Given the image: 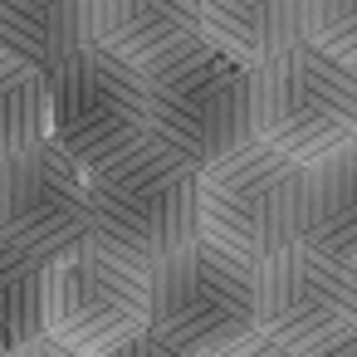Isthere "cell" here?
I'll return each mask as SVG.
<instances>
[{"label": "cell", "mask_w": 357, "mask_h": 357, "mask_svg": "<svg viewBox=\"0 0 357 357\" xmlns=\"http://www.w3.org/2000/svg\"><path fill=\"white\" fill-rule=\"evenodd\" d=\"M89 245L132 269H157L201 240V172L157 137L84 172Z\"/></svg>", "instance_id": "cell-1"}, {"label": "cell", "mask_w": 357, "mask_h": 357, "mask_svg": "<svg viewBox=\"0 0 357 357\" xmlns=\"http://www.w3.org/2000/svg\"><path fill=\"white\" fill-rule=\"evenodd\" d=\"M142 89L147 137L172 147L196 172L250 142V69L201 35L152 59L142 69Z\"/></svg>", "instance_id": "cell-2"}, {"label": "cell", "mask_w": 357, "mask_h": 357, "mask_svg": "<svg viewBox=\"0 0 357 357\" xmlns=\"http://www.w3.org/2000/svg\"><path fill=\"white\" fill-rule=\"evenodd\" d=\"M357 132V74L313 45H294L250 69V137L313 167Z\"/></svg>", "instance_id": "cell-3"}, {"label": "cell", "mask_w": 357, "mask_h": 357, "mask_svg": "<svg viewBox=\"0 0 357 357\" xmlns=\"http://www.w3.org/2000/svg\"><path fill=\"white\" fill-rule=\"evenodd\" d=\"M303 196L308 167L250 137L245 147L201 167V240L245 264H264L298 245Z\"/></svg>", "instance_id": "cell-4"}, {"label": "cell", "mask_w": 357, "mask_h": 357, "mask_svg": "<svg viewBox=\"0 0 357 357\" xmlns=\"http://www.w3.org/2000/svg\"><path fill=\"white\" fill-rule=\"evenodd\" d=\"M147 333L181 357H215L255 337V264L196 240L147 269Z\"/></svg>", "instance_id": "cell-5"}, {"label": "cell", "mask_w": 357, "mask_h": 357, "mask_svg": "<svg viewBox=\"0 0 357 357\" xmlns=\"http://www.w3.org/2000/svg\"><path fill=\"white\" fill-rule=\"evenodd\" d=\"M50 142L79 167H98L147 137V89L142 69L89 45L45 74Z\"/></svg>", "instance_id": "cell-6"}, {"label": "cell", "mask_w": 357, "mask_h": 357, "mask_svg": "<svg viewBox=\"0 0 357 357\" xmlns=\"http://www.w3.org/2000/svg\"><path fill=\"white\" fill-rule=\"evenodd\" d=\"M147 333V274L98 245L45 264V337L79 357H103Z\"/></svg>", "instance_id": "cell-7"}, {"label": "cell", "mask_w": 357, "mask_h": 357, "mask_svg": "<svg viewBox=\"0 0 357 357\" xmlns=\"http://www.w3.org/2000/svg\"><path fill=\"white\" fill-rule=\"evenodd\" d=\"M357 313L352 269L313 255L308 245H289L274 259L255 264V333L289 347L294 357L347 333Z\"/></svg>", "instance_id": "cell-8"}, {"label": "cell", "mask_w": 357, "mask_h": 357, "mask_svg": "<svg viewBox=\"0 0 357 357\" xmlns=\"http://www.w3.org/2000/svg\"><path fill=\"white\" fill-rule=\"evenodd\" d=\"M0 240L20 245L40 264L89 245L84 172L50 137L0 162Z\"/></svg>", "instance_id": "cell-9"}, {"label": "cell", "mask_w": 357, "mask_h": 357, "mask_svg": "<svg viewBox=\"0 0 357 357\" xmlns=\"http://www.w3.org/2000/svg\"><path fill=\"white\" fill-rule=\"evenodd\" d=\"M89 35L113 59L147 69L201 35V0H89Z\"/></svg>", "instance_id": "cell-10"}, {"label": "cell", "mask_w": 357, "mask_h": 357, "mask_svg": "<svg viewBox=\"0 0 357 357\" xmlns=\"http://www.w3.org/2000/svg\"><path fill=\"white\" fill-rule=\"evenodd\" d=\"M201 40L259 69L303 40V0H201Z\"/></svg>", "instance_id": "cell-11"}, {"label": "cell", "mask_w": 357, "mask_h": 357, "mask_svg": "<svg viewBox=\"0 0 357 357\" xmlns=\"http://www.w3.org/2000/svg\"><path fill=\"white\" fill-rule=\"evenodd\" d=\"M89 45V0H0V54L35 74L59 69Z\"/></svg>", "instance_id": "cell-12"}, {"label": "cell", "mask_w": 357, "mask_h": 357, "mask_svg": "<svg viewBox=\"0 0 357 357\" xmlns=\"http://www.w3.org/2000/svg\"><path fill=\"white\" fill-rule=\"evenodd\" d=\"M298 245H308L313 255L352 269V255H357V157H352V147L308 167Z\"/></svg>", "instance_id": "cell-13"}, {"label": "cell", "mask_w": 357, "mask_h": 357, "mask_svg": "<svg viewBox=\"0 0 357 357\" xmlns=\"http://www.w3.org/2000/svg\"><path fill=\"white\" fill-rule=\"evenodd\" d=\"M45 333V264L0 240V352Z\"/></svg>", "instance_id": "cell-14"}, {"label": "cell", "mask_w": 357, "mask_h": 357, "mask_svg": "<svg viewBox=\"0 0 357 357\" xmlns=\"http://www.w3.org/2000/svg\"><path fill=\"white\" fill-rule=\"evenodd\" d=\"M50 137V98L45 74L0 54V162Z\"/></svg>", "instance_id": "cell-15"}, {"label": "cell", "mask_w": 357, "mask_h": 357, "mask_svg": "<svg viewBox=\"0 0 357 357\" xmlns=\"http://www.w3.org/2000/svg\"><path fill=\"white\" fill-rule=\"evenodd\" d=\"M303 45L337 64L357 59V0H303Z\"/></svg>", "instance_id": "cell-16"}, {"label": "cell", "mask_w": 357, "mask_h": 357, "mask_svg": "<svg viewBox=\"0 0 357 357\" xmlns=\"http://www.w3.org/2000/svg\"><path fill=\"white\" fill-rule=\"evenodd\" d=\"M215 357H294V352L255 333V337H245V342H235V347H225V352H215Z\"/></svg>", "instance_id": "cell-17"}, {"label": "cell", "mask_w": 357, "mask_h": 357, "mask_svg": "<svg viewBox=\"0 0 357 357\" xmlns=\"http://www.w3.org/2000/svg\"><path fill=\"white\" fill-rule=\"evenodd\" d=\"M103 357H181V352H172L167 342H157L152 333H142V337H132V342H123V347H113Z\"/></svg>", "instance_id": "cell-18"}, {"label": "cell", "mask_w": 357, "mask_h": 357, "mask_svg": "<svg viewBox=\"0 0 357 357\" xmlns=\"http://www.w3.org/2000/svg\"><path fill=\"white\" fill-rule=\"evenodd\" d=\"M0 357H79V352H69L64 342H54V337H30V342H20V347H10V352H0Z\"/></svg>", "instance_id": "cell-19"}, {"label": "cell", "mask_w": 357, "mask_h": 357, "mask_svg": "<svg viewBox=\"0 0 357 357\" xmlns=\"http://www.w3.org/2000/svg\"><path fill=\"white\" fill-rule=\"evenodd\" d=\"M298 357H357V333L347 328V333H337V337H328V342H318V347H308Z\"/></svg>", "instance_id": "cell-20"}]
</instances>
